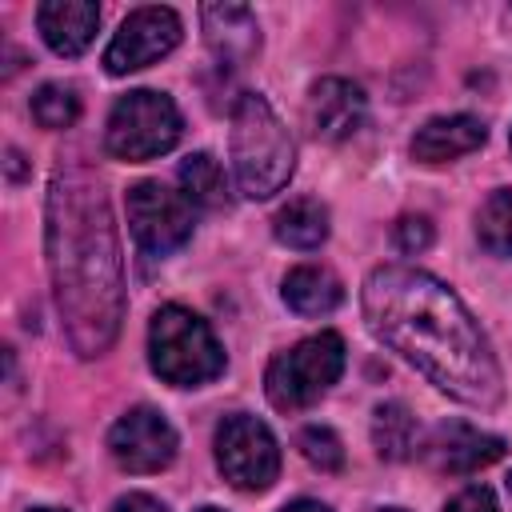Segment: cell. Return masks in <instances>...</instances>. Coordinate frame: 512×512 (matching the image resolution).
<instances>
[{"label": "cell", "instance_id": "obj_1", "mask_svg": "<svg viewBox=\"0 0 512 512\" xmlns=\"http://www.w3.org/2000/svg\"><path fill=\"white\" fill-rule=\"evenodd\" d=\"M360 312L384 348L424 372L452 400L472 408L500 404L504 376L496 352L444 280L408 264H380L364 276Z\"/></svg>", "mask_w": 512, "mask_h": 512}, {"label": "cell", "instance_id": "obj_2", "mask_svg": "<svg viewBox=\"0 0 512 512\" xmlns=\"http://www.w3.org/2000/svg\"><path fill=\"white\" fill-rule=\"evenodd\" d=\"M44 248L64 336L76 356H104L124 320L120 240L104 184L84 164H60L48 184Z\"/></svg>", "mask_w": 512, "mask_h": 512}, {"label": "cell", "instance_id": "obj_3", "mask_svg": "<svg viewBox=\"0 0 512 512\" xmlns=\"http://www.w3.org/2000/svg\"><path fill=\"white\" fill-rule=\"evenodd\" d=\"M296 168V144L284 120L260 92H244L232 104V172L244 196H276Z\"/></svg>", "mask_w": 512, "mask_h": 512}, {"label": "cell", "instance_id": "obj_4", "mask_svg": "<svg viewBox=\"0 0 512 512\" xmlns=\"http://www.w3.org/2000/svg\"><path fill=\"white\" fill-rule=\"evenodd\" d=\"M148 364L176 388H200L224 372V348L208 320L180 304H164L148 324Z\"/></svg>", "mask_w": 512, "mask_h": 512}, {"label": "cell", "instance_id": "obj_5", "mask_svg": "<svg viewBox=\"0 0 512 512\" xmlns=\"http://www.w3.org/2000/svg\"><path fill=\"white\" fill-rule=\"evenodd\" d=\"M344 372V340L336 332H316L288 352H276L264 372V392L272 408L280 412H300L316 404Z\"/></svg>", "mask_w": 512, "mask_h": 512}, {"label": "cell", "instance_id": "obj_6", "mask_svg": "<svg viewBox=\"0 0 512 512\" xmlns=\"http://www.w3.org/2000/svg\"><path fill=\"white\" fill-rule=\"evenodd\" d=\"M184 132L180 108L172 104V96L152 92V88H136L128 96H120L108 112V128H104V148L116 160H152L164 156Z\"/></svg>", "mask_w": 512, "mask_h": 512}, {"label": "cell", "instance_id": "obj_7", "mask_svg": "<svg viewBox=\"0 0 512 512\" xmlns=\"http://www.w3.org/2000/svg\"><path fill=\"white\" fill-rule=\"evenodd\" d=\"M216 464L240 492H264L280 476V448L264 420L232 412L216 428Z\"/></svg>", "mask_w": 512, "mask_h": 512}, {"label": "cell", "instance_id": "obj_8", "mask_svg": "<svg viewBox=\"0 0 512 512\" xmlns=\"http://www.w3.org/2000/svg\"><path fill=\"white\" fill-rule=\"evenodd\" d=\"M128 228L144 256H168L192 236V204L160 180H140L128 188Z\"/></svg>", "mask_w": 512, "mask_h": 512}, {"label": "cell", "instance_id": "obj_9", "mask_svg": "<svg viewBox=\"0 0 512 512\" xmlns=\"http://www.w3.org/2000/svg\"><path fill=\"white\" fill-rule=\"evenodd\" d=\"M180 44V16L172 8H136L124 16V24L116 28V36L104 48V68L112 76H128L140 72L148 64H156L160 56H168Z\"/></svg>", "mask_w": 512, "mask_h": 512}, {"label": "cell", "instance_id": "obj_10", "mask_svg": "<svg viewBox=\"0 0 512 512\" xmlns=\"http://www.w3.org/2000/svg\"><path fill=\"white\" fill-rule=\"evenodd\" d=\"M108 452L124 472H136V476L160 472L176 460V428L168 424L164 412L148 404L128 408L108 432Z\"/></svg>", "mask_w": 512, "mask_h": 512}, {"label": "cell", "instance_id": "obj_11", "mask_svg": "<svg viewBox=\"0 0 512 512\" xmlns=\"http://www.w3.org/2000/svg\"><path fill=\"white\" fill-rule=\"evenodd\" d=\"M420 452L436 472L468 476V472H480V468L496 464L504 456V440L492 436V432H480V428H472L464 420H444V424H436L428 432Z\"/></svg>", "mask_w": 512, "mask_h": 512}, {"label": "cell", "instance_id": "obj_12", "mask_svg": "<svg viewBox=\"0 0 512 512\" xmlns=\"http://www.w3.org/2000/svg\"><path fill=\"white\" fill-rule=\"evenodd\" d=\"M364 120V92L344 76H324L308 88V124L320 140H348Z\"/></svg>", "mask_w": 512, "mask_h": 512}, {"label": "cell", "instance_id": "obj_13", "mask_svg": "<svg viewBox=\"0 0 512 512\" xmlns=\"http://www.w3.org/2000/svg\"><path fill=\"white\" fill-rule=\"evenodd\" d=\"M204 40L216 60L240 68L260 52V24L244 4H204L200 8Z\"/></svg>", "mask_w": 512, "mask_h": 512}, {"label": "cell", "instance_id": "obj_14", "mask_svg": "<svg viewBox=\"0 0 512 512\" xmlns=\"http://www.w3.org/2000/svg\"><path fill=\"white\" fill-rule=\"evenodd\" d=\"M100 24V8L92 0H44L36 8V28L56 56H80Z\"/></svg>", "mask_w": 512, "mask_h": 512}, {"label": "cell", "instance_id": "obj_15", "mask_svg": "<svg viewBox=\"0 0 512 512\" xmlns=\"http://www.w3.org/2000/svg\"><path fill=\"white\" fill-rule=\"evenodd\" d=\"M484 136H488V128L480 116H468V112L436 116L412 136V156L420 164H452V160L476 152L484 144Z\"/></svg>", "mask_w": 512, "mask_h": 512}, {"label": "cell", "instance_id": "obj_16", "mask_svg": "<svg viewBox=\"0 0 512 512\" xmlns=\"http://www.w3.org/2000/svg\"><path fill=\"white\" fill-rule=\"evenodd\" d=\"M284 304L296 312V316H328L340 308L344 300V284L332 268L324 264H300L284 276V288H280Z\"/></svg>", "mask_w": 512, "mask_h": 512}, {"label": "cell", "instance_id": "obj_17", "mask_svg": "<svg viewBox=\"0 0 512 512\" xmlns=\"http://www.w3.org/2000/svg\"><path fill=\"white\" fill-rule=\"evenodd\" d=\"M272 232L280 244L296 252H312L328 240V208L316 196H296L272 216Z\"/></svg>", "mask_w": 512, "mask_h": 512}, {"label": "cell", "instance_id": "obj_18", "mask_svg": "<svg viewBox=\"0 0 512 512\" xmlns=\"http://www.w3.org/2000/svg\"><path fill=\"white\" fill-rule=\"evenodd\" d=\"M180 192L192 208H228V176L216 156L192 152L180 160Z\"/></svg>", "mask_w": 512, "mask_h": 512}, {"label": "cell", "instance_id": "obj_19", "mask_svg": "<svg viewBox=\"0 0 512 512\" xmlns=\"http://www.w3.org/2000/svg\"><path fill=\"white\" fill-rule=\"evenodd\" d=\"M372 444L380 460H408L416 452V416L400 400H384L372 412Z\"/></svg>", "mask_w": 512, "mask_h": 512}, {"label": "cell", "instance_id": "obj_20", "mask_svg": "<svg viewBox=\"0 0 512 512\" xmlns=\"http://www.w3.org/2000/svg\"><path fill=\"white\" fill-rule=\"evenodd\" d=\"M476 236L492 256H512V188H496L480 204Z\"/></svg>", "mask_w": 512, "mask_h": 512}, {"label": "cell", "instance_id": "obj_21", "mask_svg": "<svg viewBox=\"0 0 512 512\" xmlns=\"http://www.w3.org/2000/svg\"><path fill=\"white\" fill-rule=\"evenodd\" d=\"M32 116H36L40 128H52V132L76 124V116H80L76 88H68V84H40L36 96H32Z\"/></svg>", "mask_w": 512, "mask_h": 512}, {"label": "cell", "instance_id": "obj_22", "mask_svg": "<svg viewBox=\"0 0 512 512\" xmlns=\"http://www.w3.org/2000/svg\"><path fill=\"white\" fill-rule=\"evenodd\" d=\"M296 444H300V452H304V460H308L312 468H320V472H340V468H344V448H340V440H336L332 428L308 424Z\"/></svg>", "mask_w": 512, "mask_h": 512}, {"label": "cell", "instance_id": "obj_23", "mask_svg": "<svg viewBox=\"0 0 512 512\" xmlns=\"http://www.w3.org/2000/svg\"><path fill=\"white\" fill-rule=\"evenodd\" d=\"M432 244V220L428 216H400L396 224V248L400 252H424Z\"/></svg>", "mask_w": 512, "mask_h": 512}, {"label": "cell", "instance_id": "obj_24", "mask_svg": "<svg viewBox=\"0 0 512 512\" xmlns=\"http://www.w3.org/2000/svg\"><path fill=\"white\" fill-rule=\"evenodd\" d=\"M444 512H500V508H496L492 488H484V484H468V488H460V492L444 504Z\"/></svg>", "mask_w": 512, "mask_h": 512}, {"label": "cell", "instance_id": "obj_25", "mask_svg": "<svg viewBox=\"0 0 512 512\" xmlns=\"http://www.w3.org/2000/svg\"><path fill=\"white\" fill-rule=\"evenodd\" d=\"M112 512H168V508L156 496H148V492H128V496H120L112 504Z\"/></svg>", "mask_w": 512, "mask_h": 512}, {"label": "cell", "instance_id": "obj_26", "mask_svg": "<svg viewBox=\"0 0 512 512\" xmlns=\"http://www.w3.org/2000/svg\"><path fill=\"white\" fill-rule=\"evenodd\" d=\"M280 512H328L320 500H292L288 508H280Z\"/></svg>", "mask_w": 512, "mask_h": 512}, {"label": "cell", "instance_id": "obj_27", "mask_svg": "<svg viewBox=\"0 0 512 512\" xmlns=\"http://www.w3.org/2000/svg\"><path fill=\"white\" fill-rule=\"evenodd\" d=\"M32 512H60V508H32Z\"/></svg>", "mask_w": 512, "mask_h": 512}, {"label": "cell", "instance_id": "obj_28", "mask_svg": "<svg viewBox=\"0 0 512 512\" xmlns=\"http://www.w3.org/2000/svg\"><path fill=\"white\" fill-rule=\"evenodd\" d=\"M380 512H404V508H380Z\"/></svg>", "mask_w": 512, "mask_h": 512}, {"label": "cell", "instance_id": "obj_29", "mask_svg": "<svg viewBox=\"0 0 512 512\" xmlns=\"http://www.w3.org/2000/svg\"><path fill=\"white\" fill-rule=\"evenodd\" d=\"M200 512H220V508H200Z\"/></svg>", "mask_w": 512, "mask_h": 512}, {"label": "cell", "instance_id": "obj_30", "mask_svg": "<svg viewBox=\"0 0 512 512\" xmlns=\"http://www.w3.org/2000/svg\"><path fill=\"white\" fill-rule=\"evenodd\" d=\"M508 488H512V476H508Z\"/></svg>", "mask_w": 512, "mask_h": 512}, {"label": "cell", "instance_id": "obj_31", "mask_svg": "<svg viewBox=\"0 0 512 512\" xmlns=\"http://www.w3.org/2000/svg\"><path fill=\"white\" fill-rule=\"evenodd\" d=\"M508 144H512V136H508Z\"/></svg>", "mask_w": 512, "mask_h": 512}]
</instances>
